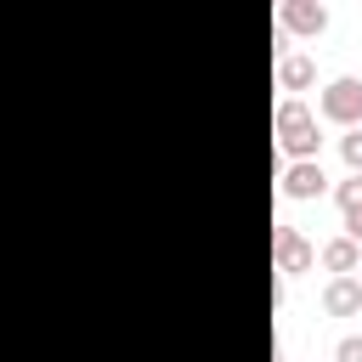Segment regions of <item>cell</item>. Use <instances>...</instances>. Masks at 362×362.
Listing matches in <instances>:
<instances>
[{
    "instance_id": "obj_9",
    "label": "cell",
    "mask_w": 362,
    "mask_h": 362,
    "mask_svg": "<svg viewBox=\"0 0 362 362\" xmlns=\"http://www.w3.org/2000/svg\"><path fill=\"white\" fill-rule=\"evenodd\" d=\"M334 204H339V215H351V209H362V175H345V181L334 187Z\"/></svg>"
},
{
    "instance_id": "obj_11",
    "label": "cell",
    "mask_w": 362,
    "mask_h": 362,
    "mask_svg": "<svg viewBox=\"0 0 362 362\" xmlns=\"http://www.w3.org/2000/svg\"><path fill=\"white\" fill-rule=\"evenodd\" d=\"M334 362H362V334H345L334 345Z\"/></svg>"
},
{
    "instance_id": "obj_3",
    "label": "cell",
    "mask_w": 362,
    "mask_h": 362,
    "mask_svg": "<svg viewBox=\"0 0 362 362\" xmlns=\"http://www.w3.org/2000/svg\"><path fill=\"white\" fill-rule=\"evenodd\" d=\"M311 260H317V249L294 226H272V266H277V277H300V272H311Z\"/></svg>"
},
{
    "instance_id": "obj_1",
    "label": "cell",
    "mask_w": 362,
    "mask_h": 362,
    "mask_svg": "<svg viewBox=\"0 0 362 362\" xmlns=\"http://www.w3.org/2000/svg\"><path fill=\"white\" fill-rule=\"evenodd\" d=\"M272 130H277V147L288 153V164H300V158H317V147H322V136H317V113H311L300 96H283V102H277V113H272Z\"/></svg>"
},
{
    "instance_id": "obj_5",
    "label": "cell",
    "mask_w": 362,
    "mask_h": 362,
    "mask_svg": "<svg viewBox=\"0 0 362 362\" xmlns=\"http://www.w3.org/2000/svg\"><path fill=\"white\" fill-rule=\"evenodd\" d=\"M277 28L283 34H322L328 28V6L322 0H283L277 6Z\"/></svg>"
},
{
    "instance_id": "obj_10",
    "label": "cell",
    "mask_w": 362,
    "mask_h": 362,
    "mask_svg": "<svg viewBox=\"0 0 362 362\" xmlns=\"http://www.w3.org/2000/svg\"><path fill=\"white\" fill-rule=\"evenodd\" d=\"M339 158H345V170H351V175H362V130L339 136Z\"/></svg>"
},
{
    "instance_id": "obj_7",
    "label": "cell",
    "mask_w": 362,
    "mask_h": 362,
    "mask_svg": "<svg viewBox=\"0 0 362 362\" xmlns=\"http://www.w3.org/2000/svg\"><path fill=\"white\" fill-rule=\"evenodd\" d=\"M322 311H328V317H356V311H362V288H356V277H334V283L322 288Z\"/></svg>"
},
{
    "instance_id": "obj_2",
    "label": "cell",
    "mask_w": 362,
    "mask_h": 362,
    "mask_svg": "<svg viewBox=\"0 0 362 362\" xmlns=\"http://www.w3.org/2000/svg\"><path fill=\"white\" fill-rule=\"evenodd\" d=\"M317 113H322L328 124H339V130H356V124H362V79H351V74L328 79L322 96H317Z\"/></svg>"
},
{
    "instance_id": "obj_6",
    "label": "cell",
    "mask_w": 362,
    "mask_h": 362,
    "mask_svg": "<svg viewBox=\"0 0 362 362\" xmlns=\"http://www.w3.org/2000/svg\"><path fill=\"white\" fill-rule=\"evenodd\" d=\"M317 260H322L334 277H351V272L362 266V243H351V238H328V243L317 249Z\"/></svg>"
},
{
    "instance_id": "obj_13",
    "label": "cell",
    "mask_w": 362,
    "mask_h": 362,
    "mask_svg": "<svg viewBox=\"0 0 362 362\" xmlns=\"http://www.w3.org/2000/svg\"><path fill=\"white\" fill-rule=\"evenodd\" d=\"M351 277H356V288H362V266H356V272H351Z\"/></svg>"
},
{
    "instance_id": "obj_4",
    "label": "cell",
    "mask_w": 362,
    "mask_h": 362,
    "mask_svg": "<svg viewBox=\"0 0 362 362\" xmlns=\"http://www.w3.org/2000/svg\"><path fill=\"white\" fill-rule=\"evenodd\" d=\"M322 192H328L322 158H300V164L283 170V198H288V204H311V198H322Z\"/></svg>"
},
{
    "instance_id": "obj_12",
    "label": "cell",
    "mask_w": 362,
    "mask_h": 362,
    "mask_svg": "<svg viewBox=\"0 0 362 362\" xmlns=\"http://www.w3.org/2000/svg\"><path fill=\"white\" fill-rule=\"evenodd\" d=\"M345 238H351V243H362V209H351V215H345Z\"/></svg>"
},
{
    "instance_id": "obj_8",
    "label": "cell",
    "mask_w": 362,
    "mask_h": 362,
    "mask_svg": "<svg viewBox=\"0 0 362 362\" xmlns=\"http://www.w3.org/2000/svg\"><path fill=\"white\" fill-rule=\"evenodd\" d=\"M311 79H317V68H311V57H300V51H288V57L277 62V85H283V90H305Z\"/></svg>"
},
{
    "instance_id": "obj_14",
    "label": "cell",
    "mask_w": 362,
    "mask_h": 362,
    "mask_svg": "<svg viewBox=\"0 0 362 362\" xmlns=\"http://www.w3.org/2000/svg\"><path fill=\"white\" fill-rule=\"evenodd\" d=\"M356 317H362V311H356Z\"/></svg>"
}]
</instances>
